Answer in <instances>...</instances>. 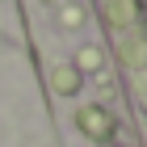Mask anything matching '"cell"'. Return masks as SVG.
<instances>
[{"label": "cell", "mask_w": 147, "mask_h": 147, "mask_svg": "<svg viewBox=\"0 0 147 147\" xmlns=\"http://www.w3.org/2000/svg\"><path fill=\"white\" fill-rule=\"evenodd\" d=\"M55 88L59 92H76L80 88V71L76 67H55Z\"/></svg>", "instance_id": "7a4b0ae2"}, {"label": "cell", "mask_w": 147, "mask_h": 147, "mask_svg": "<svg viewBox=\"0 0 147 147\" xmlns=\"http://www.w3.org/2000/svg\"><path fill=\"white\" fill-rule=\"evenodd\" d=\"M80 126H84V130H88L92 139H105V135L113 130V122L105 118L101 109H80Z\"/></svg>", "instance_id": "6da1fadb"}, {"label": "cell", "mask_w": 147, "mask_h": 147, "mask_svg": "<svg viewBox=\"0 0 147 147\" xmlns=\"http://www.w3.org/2000/svg\"><path fill=\"white\" fill-rule=\"evenodd\" d=\"M84 21V9H80V4H67V9H63V25H80Z\"/></svg>", "instance_id": "3957f363"}]
</instances>
